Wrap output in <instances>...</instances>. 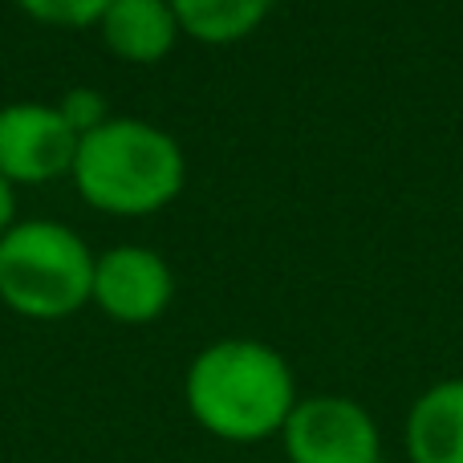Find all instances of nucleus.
Listing matches in <instances>:
<instances>
[{
  "label": "nucleus",
  "instance_id": "obj_1",
  "mask_svg": "<svg viewBox=\"0 0 463 463\" xmlns=\"http://www.w3.org/2000/svg\"><path fill=\"white\" fill-rule=\"evenodd\" d=\"M297 399L301 394L288 358L260 337L208 342L184 374V407L192 423L236 448L277 439Z\"/></svg>",
  "mask_w": 463,
  "mask_h": 463
},
{
  "label": "nucleus",
  "instance_id": "obj_2",
  "mask_svg": "<svg viewBox=\"0 0 463 463\" xmlns=\"http://www.w3.org/2000/svg\"><path fill=\"white\" fill-rule=\"evenodd\" d=\"M70 184L81 203L102 216L143 220L184 195L187 155L179 138L151 118L110 114L98 130L81 135Z\"/></svg>",
  "mask_w": 463,
  "mask_h": 463
},
{
  "label": "nucleus",
  "instance_id": "obj_3",
  "mask_svg": "<svg viewBox=\"0 0 463 463\" xmlns=\"http://www.w3.org/2000/svg\"><path fill=\"white\" fill-rule=\"evenodd\" d=\"M98 252L61 220H16L0 240V305L24 321H65L90 305Z\"/></svg>",
  "mask_w": 463,
  "mask_h": 463
},
{
  "label": "nucleus",
  "instance_id": "obj_4",
  "mask_svg": "<svg viewBox=\"0 0 463 463\" xmlns=\"http://www.w3.org/2000/svg\"><path fill=\"white\" fill-rule=\"evenodd\" d=\"M288 463H383V427L350 394H305L280 427Z\"/></svg>",
  "mask_w": 463,
  "mask_h": 463
},
{
  "label": "nucleus",
  "instance_id": "obj_5",
  "mask_svg": "<svg viewBox=\"0 0 463 463\" xmlns=\"http://www.w3.org/2000/svg\"><path fill=\"white\" fill-rule=\"evenodd\" d=\"M175 301V272L151 244H114L98 252L90 305L114 326H155Z\"/></svg>",
  "mask_w": 463,
  "mask_h": 463
},
{
  "label": "nucleus",
  "instance_id": "obj_6",
  "mask_svg": "<svg viewBox=\"0 0 463 463\" xmlns=\"http://www.w3.org/2000/svg\"><path fill=\"white\" fill-rule=\"evenodd\" d=\"M78 130L61 118L57 102L0 106V179L13 187H45L70 175Z\"/></svg>",
  "mask_w": 463,
  "mask_h": 463
},
{
  "label": "nucleus",
  "instance_id": "obj_7",
  "mask_svg": "<svg viewBox=\"0 0 463 463\" xmlns=\"http://www.w3.org/2000/svg\"><path fill=\"white\" fill-rule=\"evenodd\" d=\"M102 45L122 65H159L179 45L184 29L171 0H114L98 21Z\"/></svg>",
  "mask_w": 463,
  "mask_h": 463
},
{
  "label": "nucleus",
  "instance_id": "obj_8",
  "mask_svg": "<svg viewBox=\"0 0 463 463\" xmlns=\"http://www.w3.org/2000/svg\"><path fill=\"white\" fill-rule=\"evenodd\" d=\"M402 448L411 463H463V378H439L411 402Z\"/></svg>",
  "mask_w": 463,
  "mask_h": 463
},
{
  "label": "nucleus",
  "instance_id": "obj_9",
  "mask_svg": "<svg viewBox=\"0 0 463 463\" xmlns=\"http://www.w3.org/2000/svg\"><path fill=\"white\" fill-rule=\"evenodd\" d=\"M184 37L200 45H236L272 16L277 0H171Z\"/></svg>",
  "mask_w": 463,
  "mask_h": 463
},
{
  "label": "nucleus",
  "instance_id": "obj_10",
  "mask_svg": "<svg viewBox=\"0 0 463 463\" xmlns=\"http://www.w3.org/2000/svg\"><path fill=\"white\" fill-rule=\"evenodd\" d=\"M29 21L45 24V29H61V33H81V29H98L102 13L114 0H13Z\"/></svg>",
  "mask_w": 463,
  "mask_h": 463
},
{
  "label": "nucleus",
  "instance_id": "obj_11",
  "mask_svg": "<svg viewBox=\"0 0 463 463\" xmlns=\"http://www.w3.org/2000/svg\"><path fill=\"white\" fill-rule=\"evenodd\" d=\"M57 110H61V118L78 130V138L90 135V130H98L106 118H110V102H106L94 86H70L61 98H57Z\"/></svg>",
  "mask_w": 463,
  "mask_h": 463
},
{
  "label": "nucleus",
  "instance_id": "obj_12",
  "mask_svg": "<svg viewBox=\"0 0 463 463\" xmlns=\"http://www.w3.org/2000/svg\"><path fill=\"white\" fill-rule=\"evenodd\" d=\"M21 220V212H16V187L8 184V179H0V240H5V232Z\"/></svg>",
  "mask_w": 463,
  "mask_h": 463
}]
</instances>
